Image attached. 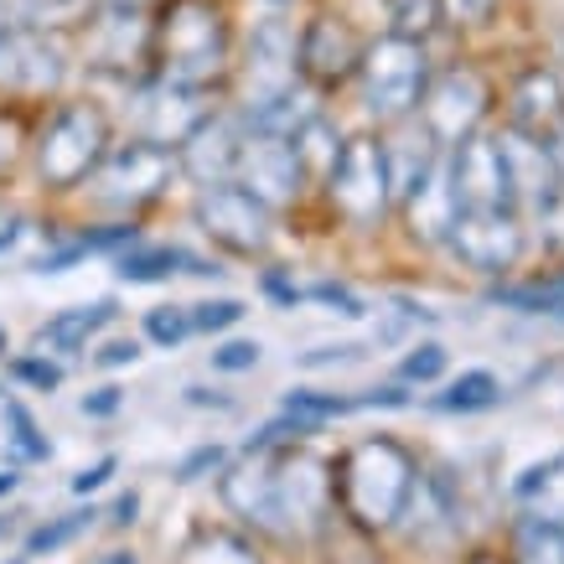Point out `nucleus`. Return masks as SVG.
<instances>
[{"label":"nucleus","mask_w":564,"mask_h":564,"mask_svg":"<svg viewBox=\"0 0 564 564\" xmlns=\"http://www.w3.org/2000/svg\"><path fill=\"white\" fill-rule=\"evenodd\" d=\"M176 564H264V560L254 554V544H243L239 533H203V539H192L182 549Z\"/></svg>","instance_id":"2f4dec72"},{"label":"nucleus","mask_w":564,"mask_h":564,"mask_svg":"<svg viewBox=\"0 0 564 564\" xmlns=\"http://www.w3.org/2000/svg\"><path fill=\"white\" fill-rule=\"evenodd\" d=\"M311 295H316V301H326V306H337L343 316H362V301L347 291V285H337V280H322V285H311Z\"/></svg>","instance_id":"37998d69"},{"label":"nucleus","mask_w":564,"mask_h":564,"mask_svg":"<svg viewBox=\"0 0 564 564\" xmlns=\"http://www.w3.org/2000/svg\"><path fill=\"white\" fill-rule=\"evenodd\" d=\"M264 6H270V11H285V6H291V0H264Z\"/></svg>","instance_id":"13d9d810"},{"label":"nucleus","mask_w":564,"mask_h":564,"mask_svg":"<svg viewBox=\"0 0 564 564\" xmlns=\"http://www.w3.org/2000/svg\"><path fill=\"white\" fill-rule=\"evenodd\" d=\"M234 63H239V26L228 0H155L151 6L155 78L228 99Z\"/></svg>","instance_id":"f257e3e1"},{"label":"nucleus","mask_w":564,"mask_h":564,"mask_svg":"<svg viewBox=\"0 0 564 564\" xmlns=\"http://www.w3.org/2000/svg\"><path fill=\"white\" fill-rule=\"evenodd\" d=\"M343 124L332 120V109H316L301 130L291 135V145H295V155H301V166H306V176L311 182H322L326 172H332V161H337V151H343Z\"/></svg>","instance_id":"a878e982"},{"label":"nucleus","mask_w":564,"mask_h":564,"mask_svg":"<svg viewBox=\"0 0 564 564\" xmlns=\"http://www.w3.org/2000/svg\"><path fill=\"white\" fill-rule=\"evenodd\" d=\"M6 430H11V456L17 462H47L52 456V445L42 441V430H36V420L26 414V404H6Z\"/></svg>","instance_id":"72a5a7b5"},{"label":"nucleus","mask_w":564,"mask_h":564,"mask_svg":"<svg viewBox=\"0 0 564 564\" xmlns=\"http://www.w3.org/2000/svg\"><path fill=\"white\" fill-rule=\"evenodd\" d=\"M73 52L88 68V78L115 88H130L151 73V11L130 6H94L88 21L73 32Z\"/></svg>","instance_id":"0eeeda50"},{"label":"nucleus","mask_w":564,"mask_h":564,"mask_svg":"<svg viewBox=\"0 0 564 564\" xmlns=\"http://www.w3.org/2000/svg\"><path fill=\"white\" fill-rule=\"evenodd\" d=\"M301 84V73H295V21L285 11H270V17H259L249 32H239V63H234V109L249 115L259 104L280 99V94H291Z\"/></svg>","instance_id":"1a4fd4ad"},{"label":"nucleus","mask_w":564,"mask_h":564,"mask_svg":"<svg viewBox=\"0 0 564 564\" xmlns=\"http://www.w3.org/2000/svg\"><path fill=\"white\" fill-rule=\"evenodd\" d=\"M513 564H564V529L523 513L513 523Z\"/></svg>","instance_id":"c85d7f7f"},{"label":"nucleus","mask_w":564,"mask_h":564,"mask_svg":"<svg viewBox=\"0 0 564 564\" xmlns=\"http://www.w3.org/2000/svg\"><path fill=\"white\" fill-rule=\"evenodd\" d=\"M332 492L358 529H393L414 497V456L389 435L358 441L332 466Z\"/></svg>","instance_id":"7ed1b4c3"},{"label":"nucleus","mask_w":564,"mask_h":564,"mask_svg":"<svg viewBox=\"0 0 564 564\" xmlns=\"http://www.w3.org/2000/svg\"><path fill=\"white\" fill-rule=\"evenodd\" d=\"M492 104H497V94L487 84V73H477L471 63H445V68L430 73V88H425V99H420V120L451 151L466 135L487 130Z\"/></svg>","instance_id":"f8f14e48"},{"label":"nucleus","mask_w":564,"mask_h":564,"mask_svg":"<svg viewBox=\"0 0 564 564\" xmlns=\"http://www.w3.org/2000/svg\"><path fill=\"white\" fill-rule=\"evenodd\" d=\"M404 223H410V234L420 243H445V234H451V223H456V192H451V172H445V161L435 166V176L430 182H420V187L404 197Z\"/></svg>","instance_id":"412c9836"},{"label":"nucleus","mask_w":564,"mask_h":564,"mask_svg":"<svg viewBox=\"0 0 564 564\" xmlns=\"http://www.w3.org/2000/svg\"><path fill=\"white\" fill-rule=\"evenodd\" d=\"M264 291L274 295V301H280V306H295V301H301V291H295V285H285V280H280V274H264Z\"/></svg>","instance_id":"3c124183"},{"label":"nucleus","mask_w":564,"mask_h":564,"mask_svg":"<svg viewBox=\"0 0 564 564\" xmlns=\"http://www.w3.org/2000/svg\"><path fill=\"white\" fill-rule=\"evenodd\" d=\"M383 32L414 36V42H435L445 32L441 26V0H373Z\"/></svg>","instance_id":"cd10ccee"},{"label":"nucleus","mask_w":564,"mask_h":564,"mask_svg":"<svg viewBox=\"0 0 564 564\" xmlns=\"http://www.w3.org/2000/svg\"><path fill=\"white\" fill-rule=\"evenodd\" d=\"M285 410L291 414H306V420H337V414H352V410H368L362 404V393L358 399H343V393H316V389H295V393H285Z\"/></svg>","instance_id":"f704fd0d"},{"label":"nucleus","mask_w":564,"mask_h":564,"mask_svg":"<svg viewBox=\"0 0 564 564\" xmlns=\"http://www.w3.org/2000/svg\"><path fill=\"white\" fill-rule=\"evenodd\" d=\"M218 466H223V445H197L187 462L176 466V481H197L203 471H218Z\"/></svg>","instance_id":"79ce46f5"},{"label":"nucleus","mask_w":564,"mask_h":564,"mask_svg":"<svg viewBox=\"0 0 564 564\" xmlns=\"http://www.w3.org/2000/svg\"><path fill=\"white\" fill-rule=\"evenodd\" d=\"M99 564H135V554H104Z\"/></svg>","instance_id":"6e6d98bb"},{"label":"nucleus","mask_w":564,"mask_h":564,"mask_svg":"<svg viewBox=\"0 0 564 564\" xmlns=\"http://www.w3.org/2000/svg\"><path fill=\"white\" fill-rule=\"evenodd\" d=\"M94 6L99 0H6V11H11L17 26H36V32H57V36L78 32Z\"/></svg>","instance_id":"bb28decb"},{"label":"nucleus","mask_w":564,"mask_h":564,"mask_svg":"<svg viewBox=\"0 0 564 564\" xmlns=\"http://www.w3.org/2000/svg\"><path fill=\"white\" fill-rule=\"evenodd\" d=\"M187 404L192 410H234V399H223L213 389H187Z\"/></svg>","instance_id":"09e8293b"},{"label":"nucleus","mask_w":564,"mask_h":564,"mask_svg":"<svg viewBox=\"0 0 564 564\" xmlns=\"http://www.w3.org/2000/svg\"><path fill=\"white\" fill-rule=\"evenodd\" d=\"M135 513H140V497L124 492L120 502H115V518H109V523H115V529H130V523H135Z\"/></svg>","instance_id":"8fccbe9b"},{"label":"nucleus","mask_w":564,"mask_h":564,"mask_svg":"<svg viewBox=\"0 0 564 564\" xmlns=\"http://www.w3.org/2000/svg\"><path fill=\"white\" fill-rule=\"evenodd\" d=\"M115 270H120V280H130V285H155V280H172L176 270L182 274H223L218 264H207V259L187 254V249H176V243H130V249H120V259H115Z\"/></svg>","instance_id":"4be33fe9"},{"label":"nucleus","mask_w":564,"mask_h":564,"mask_svg":"<svg viewBox=\"0 0 564 564\" xmlns=\"http://www.w3.org/2000/svg\"><path fill=\"white\" fill-rule=\"evenodd\" d=\"M145 337H151L155 347H182L192 337V311H182V306L145 311Z\"/></svg>","instance_id":"e433bc0d"},{"label":"nucleus","mask_w":564,"mask_h":564,"mask_svg":"<svg viewBox=\"0 0 564 564\" xmlns=\"http://www.w3.org/2000/svg\"><path fill=\"white\" fill-rule=\"evenodd\" d=\"M399 373L410 378V383H435L445 373V347L441 343H420L410 358L399 362Z\"/></svg>","instance_id":"4c0bfd02"},{"label":"nucleus","mask_w":564,"mask_h":564,"mask_svg":"<svg viewBox=\"0 0 564 564\" xmlns=\"http://www.w3.org/2000/svg\"><path fill=\"white\" fill-rule=\"evenodd\" d=\"M234 182H239V187H249L259 203L274 213V207H291L295 197L306 192L311 176H306L301 155H295V145L285 135H259V130H249Z\"/></svg>","instance_id":"f3484780"},{"label":"nucleus","mask_w":564,"mask_h":564,"mask_svg":"<svg viewBox=\"0 0 564 564\" xmlns=\"http://www.w3.org/2000/svg\"><path fill=\"white\" fill-rule=\"evenodd\" d=\"M492 301L508 311H523V316H554V322H564V274L533 280V285H513V291H492Z\"/></svg>","instance_id":"7c9ffc66"},{"label":"nucleus","mask_w":564,"mask_h":564,"mask_svg":"<svg viewBox=\"0 0 564 564\" xmlns=\"http://www.w3.org/2000/svg\"><path fill=\"white\" fill-rule=\"evenodd\" d=\"M243 322V301H203L192 306V332H228Z\"/></svg>","instance_id":"58836bf2"},{"label":"nucleus","mask_w":564,"mask_h":564,"mask_svg":"<svg viewBox=\"0 0 564 564\" xmlns=\"http://www.w3.org/2000/svg\"><path fill=\"white\" fill-rule=\"evenodd\" d=\"M11 373L21 378V383H32V389H42V393H52L57 383H63V368L47 358V352H36V358H17L11 362Z\"/></svg>","instance_id":"ea45409f"},{"label":"nucleus","mask_w":564,"mask_h":564,"mask_svg":"<svg viewBox=\"0 0 564 564\" xmlns=\"http://www.w3.org/2000/svg\"><path fill=\"white\" fill-rule=\"evenodd\" d=\"M539 218H544V228H549V243H554V249H564V187H560V197L539 213Z\"/></svg>","instance_id":"de8ad7c7"},{"label":"nucleus","mask_w":564,"mask_h":564,"mask_svg":"<svg viewBox=\"0 0 564 564\" xmlns=\"http://www.w3.org/2000/svg\"><path fill=\"white\" fill-rule=\"evenodd\" d=\"M243 140H249V124L234 104L223 99L213 115H207L197 130H192L182 145H176V172L197 182V187H218V182H234L239 172Z\"/></svg>","instance_id":"2eb2a0df"},{"label":"nucleus","mask_w":564,"mask_h":564,"mask_svg":"<svg viewBox=\"0 0 564 564\" xmlns=\"http://www.w3.org/2000/svg\"><path fill=\"white\" fill-rule=\"evenodd\" d=\"M17 471H0V497H6V492H17Z\"/></svg>","instance_id":"864d4df0"},{"label":"nucleus","mask_w":564,"mask_h":564,"mask_svg":"<svg viewBox=\"0 0 564 564\" xmlns=\"http://www.w3.org/2000/svg\"><path fill=\"white\" fill-rule=\"evenodd\" d=\"M497 151L508 161V176H513V197L518 207H529V213H544L564 187V172L554 151H549L544 135H529V130H518V124H502L497 130Z\"/></svg>","instance_id":"a211bd4d"},{"label":"nucleus","mask_w":564,"mask_h":564,"mask_svg":"<svg viewBox=\"0 0 564 564\" xmlns=\"http://www.w3.org/2000/svg\"><path fill=\"white\" fill-rule=\"evenodd\" d=\"M94 508H78V513H63L57 523H42V529L26 539V560H36V554H52V549H63V544H73L78 533H88L94 529Z\"/></svg>","instance_id":"473e14b6"},{"label":"nucleus","mask_w":564,"mask_h":564,"mask_svg":"<svg viewBox=\"0 0 564 564\" xmlns=\"http://www.w3.org/2000/svg\"><path fill=\"white\" fill-rule=\"evenodd\" d=\"M445 172H451V192H456V207H513V176H508V161L497 151V135L477 130L466 135L462 145L445 151Z\"/></svg>","instance_id":"dca6fc26"},{"label":"nucleus","mask_w":564,"mask_h":564,"mask_svg":"<svg viewBox=\"0 0 564 564\" xmlns=\"http://www.w3.org/2000/svg\"><path fill=\"white\" fill-rule=\"evenodd\" d=\"M120 389H94L84 399V414H94V420H109V414H120Z\"/></svg>","instance_id":"a18cd8bd"},{"label":"nucleus","mask_w":564,"mask_h":564,"mask_svg":"<svg viewBox=\"0 0 564 564\" xmlns=\"http://www.w3.org/2000/svg\"><path fill=\"white\" fill-rule=\"evenodd\" d=\"M120 104H124V124H130V135L155 140V145L176 151V145H182V140H187L192 130L218 109L223 94L182 88V84H166V78L145 73V78H135L130 88H120Z\"/></svg>","instance_id":"9b49d317"},{"label":"nucleus","mask_w":564,"mask_h":564,"mask_svg":"<svg viewBox=\"0 0 564 564\" xmlns=\"http://www.w3.org/2000/svg\"><path fill=\"white\" fill-rule=\"evenodd\" d=\"M259 362V343H223L218 352H213V368H218V373H249V368H254Z\"/></svg>","instance_id":"a19ab883"},{"label":"nucleus","mask_w":564,"mask_h":564,"mask_svg":"<svg viewBox=\"0 0 564 564\" xmlns=\"http://www.w3.org/2000/svg\"><path fill=\"white\" fill-rule=\"evenodd\" d=\"M135 243V223L120 218V223H104V228H88V234H78V239H68L63 249H47V254L32 259L36 274H57L68 270V264H78L84 254H120V249H130Z\"/></svg>","instance_id":"b1692460"},{"label":"nucleus","mask_w":564,"mask_h":564,"mask_svg":"<svg viewBox=\"0 0 564 564\" xmlns=\"http://www.w3.org/2000/svg\"><path fill=\"white\" fill-rule=\"evenodd\" d=\"M471 564H508V560H497V554H481V560H471Z\"/></svg>","instance_id":"4d7b16f0"},{"label":"nucleus","mask_w":564,"mask_h":564,"mask_svg":"<svg viewBox=\"0 0 564 564\" xmlns=\"http://www.w3.org/2000/svg\"><path fill=\"white\" fill-rule=\"evenodd\" d=\"M430 73H435L430 42H414V36H399V32L368 36L362 63L352 73V94H358V109L368 115V124L389 130V124L420 115Z\"/></svg>","instance_id":"20e7f679"},{"label":"nucleus","mask_w":564,"mask_h":564,"mask_svg":"<svg viewBox=\"0 0 564 564\" xmlns=\"http://www.w3.org/2000/svg\"><path fill=\"white\" fill-rule=\"evenodd\" d=\"M135 358H140V343H130V337L99 347V368H124V362H135Z\"/></svg>","instance_id":"49530a36"},{"label":"nucleus","mask_w":564,"mask_h":564,"mask_svg":"<svg viewBox=\"0 0 564 564\" xmlns=\"http://www.w3.org/2000/svg\"><path fill=\"white\" fill-rule=\"evenodd\" d=\"M115 301H94V306H73L63 311V316H52L47 326H36V337L32 347L36 352H57V358H73V352H84L88 337L99 332V326L115 322Z\"/></svg>","instance_id":"5701e85b"},{"label":"nucleus","mask_w":564,"mask_h":564,"mask_svg":"<svg viewBox=\"0 0 564 564\" xmlns=\"http://www.w3.org/2000/svg\"><path fill=\"white\" fill-rule=\"evenodd\" d=\"M99 6H130V11H151L155 0H99Z\"/></svg>","instance_id":"603ef678"},{"label":"nucleus","mask_w":564,"mask_h":564,"mask_svg":"<svg viewBox=\"0 0 564 564\" xmlns=\"http://www.w3.org/2000/svg\"><path fill=\"white\" fill-rule=\"evenodd\" d=\"M362 47H368V32H362L352 17L343 11H311L306 21H295V73L301 84L316 88L322 99L352 88V73L362 63Z\"/></svg>","instance_id":"9d476101"},{"label":"nucleus","mask_w":564,"mask_h":564,"mask_svg":"<svg viewBox=\"0 0 564 564\" xmlns=\"http://www.w3.org/2000/svg\"><path fill=\"white\" fill-rule=\"evenodd\" d=\"M115 145V115L99 94H63L42 109V124L32 135V166L47 192H78L88 172Z\"/></svg>","instance_id":"f03ea898"},{"label":"nucleus","mask_w":564,"mask_h":564,"mask_svg":"<svg viewBox=\"0 0 564 564\" xmlns=\"http://www.w3.org/2000/svg\"><path fill=\"white\" fill-rule=\"evenodd\" d=\"M223 502L264 533H280V497H274V451H243V466L223 477Z\"/></svg>","instance_id":"6ab92c4d"},{"label":"nucleus","mask_w":564,"mask_h":564,"mask_svg":"<svg viewBox=\"0 0 564 564\" xmlns=\"http://www.w3.org/2000/svg\"><path fill=\"white\" fill-rule=\"evenodd\" d=\"M508 124L529 135H554L564 124V78L554 68H523L508 84Z\"/></svg>","instance_id":"aec40b11"},{"label":"nucleus","mask_w":564,"mask_h":564,"mask_svg":"<svg viewBox=\"0 0 564 564\" xmlns=\"http://www.w3.org/2000/svg\"><path fill=\"white\" fill-rule=\"evenodd\" d=\"M192 218L207 239L228 249L239 259H254L270 249V207L259 203L249 187L239 182H218V187H197V203H192Z\"/></svg>","instance_id":"ddd939ff"},{"label":"nucleus","mask_w":564,"mask_h":564,"mask_svg":"<svg viewBox=\"0 0 564 564\" xmlns=\"http://www.w3.org/2000/svg\"><path fill=\"white\" fill-rule=\"evenodd\" d=\"M513 497H518L523 513L544 518V523H560L564 529V451L560 456H549L544 466H529V471L513 481Z\"/></svg>","instance_id":"393cba45"},{"label":"nucleus","mask_w":564,"mask_h":564,"mask_svg":"<svg viewBox=\"0 0 564 564\" xmlns=\"http://www.w3.org/2000/svg\"><path fill=\"white\" fill-rule=\"evenodd\" d=\"M109 477H115V456H104L99 466H88V471H78V477H73V492H78V497L99 492V487H104Z\"/></svg>","instance_id":"c03bdc74"},{"label":"nucleus","mask_w":564,"mask_h":564,"mask_svg":"<svg viewBox=\"0 0 564 564\" xmlns=\"http://www.w3.org/2000/svg\"><path fill=\"white\" fill-rule=\"evenodd\" d=\"M78 73L73 36L11 26L0 42V99L6 104H52L63 99Z\"/></svg>","instance_id":"6e6552de"},{"label":"nucleus","mask_w":564,"mask_h":564,"mask_svg":"<svg viewBox=\"0 0 564 564\" xmlns=\"http://www.w3.org/2000/svg\"><path fill=\"white\" fill-rule=\"evenodd\" d=\"M445 243L456 249L466 270L502 274L523 259V223H518L513 207H462Z\"/></svg>","instance_id":"4468645a"},{"label":"nucleus","mask_w":564,"mask_h":564,"mask_svg":"<svg viewBox=\"0 0 564 564\" xmlns=\"http://www.w3.org/2000/svg\"><path fill=\"white\" fill-rule=\"evenodd\" d=\"M326 203L337 207V218L352 228H378L393 207V172L383 151V130H352L343 151L322 176Z\"/></svg>","instance_id":"423d86ee"},{"label":"nucleus","mask_w":564,"mask_h":564,"mask_svg":"<svg viewBox=\"0 0 564 564\" xmlns=\"http://www.w3.org/2000/svg\"><path fill=\"white\" fill-rule=\"evenodd\" d=\"M492 404H502V383L492 373H481V368L462 373L445 393H435V410L445 414H477V410H492Z\"/></svg>","instance_id":"c756f323"},{"label":"nucleus","mask_w":564,"mask_h":564,"mask_svg":"<svg viewBox=\"0 0 564 564\" xmlns=\"http://www.w3.org/2000/svg\"><path fill=\"white\" fill-rule=\"evenodd\" d=\"M17 21H11V11H6V0H0V42H6V32H11Z\"/></svg>","instance_id":"5fc2aeb1"},{"label":"nucleus","mask_w":564,"mask_h":564,"mask_svg":"<svg viewBox=\"0 0 564 564\" xmlns=\"http://www.w3.org/2000/svg\"><path fill=\"white\" fill-rule=\"evenodd\" d=\"M176 151L155 145V140L124 135L115 140L104 161L88 172V203L104 207V213H120V218H135L140 207H151L166 197V187L176 182Z\"/></svg>","instance_id":"39448f33"},{"label":"nucleus","mask_w":564,"mask_h":564,"mask_svg":"<svg viewBox=\"0 0 564 564\" xmlns=\"http://www.w3.org/2000/svg\"><path fill=\"white\" fill-rule=\"evenodd\" d=\"M502 0H441V26L445 32H481L492 26Z\"/></svg>","instance_id":"c9c22d12"},{"label":"nucleus","mask_w":564,"mask_h":564,"mask_svg":"<svg viewBox=\"0 0 564 564\" xmlns=\"http://www.w3.org/2000/svg\"><path fill=\"white\" fill-rule=\"evenodd\" d=\"M0 352H6V332H0Z\"/></svg>","instance_id":"bf43d9fd"}]
</instances>
